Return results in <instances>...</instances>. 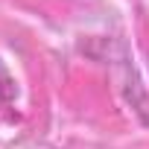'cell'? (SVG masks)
Segmentation results:
<instances>
[{
    "label": "cell",
    "instance_id": "1",
    "mask_svg": "<svg viewBox=\"0 0 149 149\" xmlns=\"http://www.w3.org/2000/svg\"><path fill=\"white\" fill-rule=\"evenodd\" d=\"M15 100V79L9 76V70L0 61V105H9Z\"/></svg>",
    "mask_w": 149,
    "mask_h": 149
}]
</instances>
